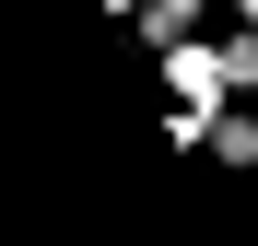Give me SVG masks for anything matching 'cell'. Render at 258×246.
I'll return each instance as SVG.
<instances>
[{"mask_svg": "<svg viewBox=\"0 0 258 246\" xmlns=\"http://www.w3.org/2000/svg\"><path fill=\"white\" fill-rule=\"evenodd\" d=\"M164 94L176 106H235V59H223V35H188V47H164Z\"/></svg>", "mask_w": 258, "mask_h": 246, "instance_id": "6da1fadb", "label": "cell"}, {"mask_svg": "<svg viewBox=\"0 0 258 246\" xmlns=\"http://www.w3.org/2000/svg\"><path fill=\"white\" fill-rule=\"evenodd\" d=\"M129 35L164 59V47H188V35H211V0H141V12H129Z\"/></svg>", "mask_w": 258, "mask_h": 246, "instance_id": "7a4b0ae2", "label": "cell"}, {"mask_svg": "<svg viewBox=\"0 0 258 246\" xmlns=\"http://www.w3.org/2000/svg\"><path fill=\"white\" fill-rule=\"evenodd\" d=\"M223 12H235V24H258V0H223Z\"/></svg>", "mask_w": 258, "mask_h": 246, "instance_id": "3957f363", "label": "cell"}, {"mask_svg": "<svg viewBox=\"0 0 258 246\" xmlns=\"http://www.w3.org/2000/svg\"><path fill=\"white\" fill-rule=\"evenodd\" d=\"M106 12H141V0H106Z\"/></svg>", "mask_w": 258, "mask_h": 246, "instance_id": "277c9868", "label": "cell"}]
</instances>
